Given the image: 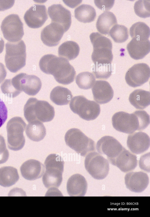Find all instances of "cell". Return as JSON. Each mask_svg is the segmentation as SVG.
I'll return each instance as SVG.
<instances>
[{"mask_svg": "<svg viewBox=\"0 0 150 217\" xmlns=\"http://www.w3.org/2000/svg\"><path fill=\"white\" fill-rule=\"evenodd\" d=\"M41 70L45 73L53 75L58 83L68 85L74 80L76 73L67 59L52 54L42 56L39 62Z\"/></svg>", "mask_w": 150, "mask_h": 217, "instance_id": "1", "label": "cell"}, {"mask_svg": "<svg viewBox=\"0 0 150 217\" xmlns=\"http://www.w3.org/2000/svg\"><path fill=\"white\" fill-rule=\"evenodd\" d=\"M112 123L117 130L132 134L136 130L142 131L150 124V116L144 110L136 111L129 114L124 111L115 113L112 118Z\"/></svg>", "mask_w": 150, "mask_h": 217, "instance_id": "2", "label": "cell"}, {"mask_svg": "<svg viewBox=\"0 0 150 217\" xmlns=\"http://www.w3.org/2000/svg\"><path fill=\"white\" fill-rule=\"evenodd\" d=\"M24 117L29 123L38 120L42 122H50L55 115L54 107L48 102L31 97L24 107Z\"/></svg>", "mask_w": 150, "mask_h": 217, "instance_id": "3", "label": "cell"}, {"mask_svg": "<svg viewBox=\"0 0 150 217\" xmlns=\"http://www.w3.org/2000/svg\"><path fill=\"white\" fill-rule=\"evenodd\" d=\"M46 170L43 175L42 182L47 188H58L62 180L64 162L62 158L55 154H51L44 162Z\"/></svg>", "mask_w": 150, "mask_h": 217, "instance_id": "4", "label": "cell"}, {"mask_svg": "<svg viewBox=\"0 0 150 217\" xmlns=\"http://www.w3.org/2000/svg\"><path fill=\"white\" fill-rule=\"evenodd\" d=\"M26 50L25 45L22 40L6 43L5 61L7 68L10 72L16 73L25 66Z\"/></svg>", "mask_w": 150, "mask_h": 217, "instance_id": "5", "label": "cell"}, {"mask_svg": "<svg viewBox=\"0 0 150 217\" xmlns=\"http://www.w3.org/2000/svg\"><path fill=\"white\" fill-rule=\"evenodd\" d=\"M64 139L66 144L81 156L85 157L95 151V143L78 129L72 128L66 132Z\"/></svg>", "mask_w": 150, "mask_h": 217, "instance_id": "6", "label": "cell"}, {"mask_svg": "<svg viewBox=\"0 0 150 217\" xmlns=\"http://www.w3.org/2000/svg\"><path fill=\"white\" fill-rule=\"evenodd\" d=\"M26 123L19 117H15L9 120L6 125L8 148L17 151L24 147L25 139L23 135Z\"/></svg>", "mask_w": 150, "mask_h": 217, "instance_id": "7", "label": "cell"}, {"mask_svg": "<svg viewBox=\"0 0 150 217\" xmlns=\"http://www.w3.org/2000/svg\"><path fill=\"white\" fill-rule=\"evenodd\" d=\"M69 106L74 113L87 121L96 119L100 111L99 104L95 101L88 100L82 95L74 97L70 103Z\"/></svg>", "mask_w": 150, "mask_h": 217, "instance_id": "8", "label": "cell"}, {"mask_svg": "<svg viewBox=\"0 0 150 217\" xmlns=\"http://www.w3.org/2000/svg\"><path fill=\"white\" fill-rule=\"evenodd\" d=\"M84 164L86 170L96 179H104L108 174L110 169L108 161L95 151L86 155Z\"/></svg>", "mask_w": 150, "mask_h": 217, "instance_id": "9", "label": "cell"}, {"mask_svg": "<svg viewBox=\"0 0 150 217\" xmlns=\"http://www.w3.org/2000/svg\"><path fill=\"white\" fill-rule=\"evenodd\" d=\"M13 86L19 94L23 91L30 96L36 95L42 87L40 79L34 75H28L24 73L18 74L11 79Z\"/></svg>", "mask_w": 150, "mask_h": 217, "instance_id": "10", "label": "cell"}, {"mask_svg": "<svg viewBox=\"0 0 150 217\" xmlns=\"http://www.w3.org/2000/svg\"><path fill=\"white\" fill-rule=\"evenodd\" d=\"M1 27L4 37L10 42L19 41L24 34L23 24L17 14L6 16L2 21Z\"/></svg>", "mask_w": 150, "mask_h": 217, "instance_id": "11", "label": "cell"}, {"mask_svg": "<svg viewBox=\"0 0 150 217\" xmlns=\"http://www.w3.org/2000/svg\"><path fill=\"white\" fill-rule=\"evenodd\" d=\"M150 77V68L144 63L135 64L129 68L125 75V80L129 86L136 87L147 82Z\"/></svg>", "mask_w": 150, "mask_h": 217, "instance_id": "12", "label": "cell"}, {"mask_svg": "<svg viewBox=\"0 0 150 217\" xmlns=\"http://www.w3.org/2000/svg\"><path fill=\"white\" fill-rule=\"evenodd\" d=\"M124 147L114 137L105 136L98 140L96 149L99 153L106 156L108 161L116 157Z\"/></svg>", "mask_w": 150, "mask_h": 217, "instance_id": "13", "label": "cell"}, {"mask_svg": "<svg viewBox=\"0 0 150 217\" xmlns=\"http://www.w3.org/2000/svg\"><path fill=\"white\" fill-rule=\"evenodd\" d=\"M24 18L28 26L30 28H37L41 27L48 18L45 6L33 5L26 11Z\"/></svg>", "mask_w": 150, "mask_h": 217, "instance_id": "14", "label": "cell"}, {"mask_svg": "<svg viewBox=\"0 0 150 217\" xmlns=\"http://www.w3.org/2000/svg\"><path fill=\"white\" fill-rule=\"evenodd\" d=\"M125 180L127 188L130 191L136 193L143 192L149 183L148 175L142 171L127 173L125 177Z\"/></svg>", "mask_w": 150, "mask_h": 217, "instance_id": "15", "label": "cell"}, {"mask_svg": "<svg viewBox=\"0 0 150 217\" xmlns=\"http://www.w3.org/2000/svg\"><path fill=\"white\" fill-rule=\"evenodd\" d=\"M127 146L133 153L137 154H142L147 151L150 145V139L146 133L139 131L128 135Z\"/></svg>", "mask_w": 150, "mask_h": 217, "instance_id": "16", "label": "cell"}, {"mask_svg": "<svg viewBox=\"0 0 150 217\" xmlns=\"http://www.w3.org/2000/svg\"><path fill=\"white\" fill-rule=\"evenodd\" d=\"M48 13L52 22L62 25L64 32L69 28L71 24V15L70 11L61 4H54L49 6Z\"/></svg>", "mask_w": 150, "mask_h": 217, "instance_id": "17", "label": "cell"}, {"mask_svg": "<svg viewBox=\"0 0 150 217\" xmlns=\"http://www.w3.org/2000/svg\"><path fill=\"white\" fill-rule=\"evenodd\" d=\"M65 32L61 25L52 22L42 30L41 39L45 45L53 46L58 44Z\"/></svg>", "mask_w": 150, "mask_h": 217, "instance_id": "18", "label": "cell"}, {"mask_svg": "<svg viewBox=\"0 0 150 217\" xmlns=\"http://www.w3.org/2000/svg\"><path fill=\"white\" fill-rule=\"evenodd\" d=\"M108 161L125 173L134 170L137 165V156L124 147L116 157Z\"/></svg>", "mask_w": 150, "mask_h": 217, "instance_id": "19", "label": "cell"}, {"mask_svg": "<svg viewBox=\"0 0 150 217\" xmlns=\"http://www.w3.org/2000/svg\"><path fill=\"white\" fill-rule=\"evenodd\" d=\"M92 88L94 100L100 104L107 103L112 98L114 91L108 82L102 80H97Z\"/></svg>", "mask_w": 150, "mask_h": 217, "instance_id": "20", "label": "cell"}, {"mask_svg": "<svg viewBox=\"0 0 150 217\" xmlns=\"http://www.w3.org/2000/svg\"><path fill=\"white\" fill-rule=\"evenodd\" d=\"M20 170L24 178L29 180H34L40 178L43 175L45 166L39 161L31 159L22 164Z\"/></svg>", "mask_w": 150, "mask_h": 217, "instance_id": "21", "label": "cell"}, {"mask_svg": "<svg viewBox=\"0 0 150 217\" xmlns=\"http://www.w3.org/2000/svg\"><path fill=\"white\" fill-rule=\"evenodd\" d=\"M127 49L131 58L137 60L143 58L150 51L148 39H132L127 44Z\"/></svg>", "mask_w": 150, "mask_h": 217, "instance_id": "22", "label": "cell"}, {"mask_svg": "<svg viewBox=\"0 0 150 217\" xmlns=\"http://www.w3.org/2000/svg\"><path fill=\"white\" fill-rule=\"evenodd\" d=\"M67 187L70 196H84L87 191V183L83 176L80 174H75L69 179Z\"/></svg>", "mask_w": 150, "mask_h": 217, "instance_id": "23", "label": "cell"}, {"mask_svg": "<svg viewBox=\"0 0 150 217\" xmlns=\"http://www.w3.org/2000/svg\"><path fill=\"white\" fill-rule=\"evenodd\" d=\"M117 23L115 15L112 12L106 11L98 17L96 23L98 31L104 35H109L111 29Z\"/></svg>", "mask_w": 150, "mask_h": 217, "instance_id": "24", "label": "cell"}, {"mask_svg": "<svg viewBox=\"0 0 150 217\" xmlns=\"http://www.w3.org/2000/svg\"><path fill=\"white\" fill-rule=\"evenodd\" d=\"M129 99L136 108L144 109L150 104V92L142 89H136L130 94Z\"/></svg>", "mask_w": 150, "mask_h": 217, "instance_id": "25", "label": "cell"}, {"mask_svg": "<svg viewBox=\"0 0 150 217\" xmlns=\"http://www.w3.org/2000/svg\"><path fill=\"white\" fill-rule=\"evenodd\" d=\"M72 97L71 92L69 89L59 86L53 88L50 96L52 101L56 105L60 106L68 104Z\"/></svg>", "mask_w": 150, "mask_h": 217, "instance_id": "26", "label": "cell"}, {"mask_svg": "<svg viewBox=\"0 0 150 217\" xmlns=\"http://www.w3.org/2000/svg\"><path fill=\"white\" fill-rule=\"evenodd\" d=\"M25 133L30 140L39 142L43 140L46 135V129L41 121L36 120L29 123L27 125Z\"/></svg>", "mask_w": 150, "mask_h": 217, "instance_id": "27", "label": "cell"}, {"mask_svg": "<svg viewBox=\"0 0 150 217\" xmlns=\"http://www.w3.org/2000/svg\"><path fill=\"white\" fill-rule=\"evenodd\" d=\"M19 176L16 169L11 166L0 168V185L5 187L15 184L18 180Z\"/></svg>", "mask_w": 150, "mask_h": 217, "instance_id": "28", "label": "cell"}, {"mask_svg": "<svg viewBox=\"0 0 150 217\" xmlns=\"http://www.w3.org/2000/svg\"><path fill=\"white\" fill-rule=\"evenodd\" d=\"M80 48L76 42L71 41L65 42L61 44L58 50L59 57L69 60H72L79 55Z\"/></svg>", "mask_w": 150, "mask_h": 217, "instance_id": "29", "label": "cell"}, {"mask_svg": "<svg viewBox=\"0 0 150 217\" xmlns=\"http://www.w3.org/2000/svg\"><path fill=\"white\" fill-rule=\"evenodd\" d=\"M75 17L79 21L83 23L93 21L96 16L95 8L92 6L83 4L76 8L74 11Z\"/></svg>", "mask_w": 150, "mask_h": 217, "instance_id": "30", "label": "cell"}, {"mask_svg": "<svg viewBox=\"0 0 150 217\" xmlns=\"http://www.w3.org/2000/svg\"><path fill=\"white\" fill-rule=\"evenodd\" d=\"M112 50L107 48L93 49L91 58L95 65L111 64L113 58Z\"/></svg>", "mask_w": 150, "mask_h": 217, "instance_id": "31", "label": "cell"}, {"mask_svg": "<svg viewBox=\"0 0 150 217\" xmlns=\"http://www.w3.org/2000/svg\"><path fill=\"white\" fill-rule=\"evenodd\" d=\"M129 33L133 39H148L150 36V29L145 23L139 22L132 25L130 28Z\"/></svg>", "mask_w": 150, "mask_h": 217, "instance_id": "32", "label": "cell"}, {"mask_svg": "<svg viewBox=\"0 0 150 217\" xmlns=\"http://www.w3.org/2000/svg\"><path fill=\"white\" fill-rule=\"evenodd\" d=\"M109 34L115 42L118 43L125 42L129 37L127 28L121 25H114L110 30Z\"/></svg>", "mask_w": 150, "mask_h": 217, "instance_id": "33", "label": "cell"}, {"mask_svg": "<svg viewBox=\"0 0 150 217\" xmlns=\"http://www.w3.org/2000/svg\"><path fill=\"white\" fill-rule=\"evenodd\" d=\"M96 81L94 75L88 72H84L79 74L76 78V82L79 87L83 89L91 88Z\"/></svg>", "mask_w": 150, "mask_h": 217, "instance_id": "34", "label": "cell"}, {"mask_svg": "<svg viewBox=\"0 0 150 217\" xmlns=\"http://www.w3.org/2000/svg\"><path fill=\"white\" fill-rule=\"evenodd\" d=\"M90 38L93 49L101 48L112 49V44L110 40L98 32L91 33Z\"/></svg>", "mask_w": 150, "mask_h": 217, "instance_id": "35", "label": "cell"}, {"mask_svg": "<svg viewBox=\"0 0 150 217\" xmlns=\"http://www.w3.org/2000/svg\"><path fill=\"white\" fill-rule=\"evenodd\" d=\"M112 71L111 64L95 65L93 68V73L97 79H107L111 75Z\"/></svg>", "mask_w": 150, "mask_h": 217, "instance_id": "36", "label": "cell"}, {"mask_svg": "<svg viewBox=\"0 0 150 217\" xmlns=\"http://www.w3.org/2000/svg\"><path fill=\"white\" fill-rule=\"evenodd\" d=\"M150 0H138L135 2L134 6V9L136 14L143 18L150 16Z\"/></svg>", "mask_w": 150, "mask_h": 217, "instance_id": "37", "label": "cell"}, {"mask_svg": "<svg viewBox=\"0 0 150 217\" xmlns=\"http://www.w3.org/2000/svg\"><path fill=\"white\" fill-rule=\"evenodd\" d=\"M9 156L8 151L6 148L5 140L0 135V164L5 163Z\"/></svg>", "mask_w": 150, "mask_h": 217, "instance_id": "38", "label": "cell"}, {"mask_svg": "<svg viewBox=\"0 0 150 217\" xmlns=\"http://www.w3.org/2000/svg\"><path fill=\"white\" fill-rule=\"evenodd\" d=\"M94 2L95 5L98 8L106 11L110 10L113 7L115 1L114 0H94Z\"/></svg>", "mask_w": 150, "mask_h": 217, "instance_id": "39", "label": "cell"}, {"mask_svg": "<svg viewBox=\"0 0 150 217\" xmlns=\"http://www.w3.org/2000/svg\"><path fill=\"white\" fill-rule=\"evenodd\" d=\"M139 166L141 169L150 172V153L141 156L139 160Z\"/></svg>", "mask_w": 150, "mask_h": 217, "instance_id": "40", "label": "cell"}, {"mask_svg": "<svg viewBox=\"0 0 150 217\" xmlns=\"http://www.w3.org/2000/svg\"><path fill=\"white\" fill-rule=\"evenodd\" d=\"M8 116V110L4 101L0 98V128L6 121Z\"/></svg>", "mask_w": 150, "mask_h": 217, "instance_id": "41", "label": "cell"}, {"mask_svg": "<svg viewBox=\"0 0 150 217\" xmlns=\"http://www.w3.org/2000/svg\"><path fill=\"white\" fill-rule=\"evenodd\" d=\"M14 2L13 0H0V11L11 8L14 5Z\"/></svg>", "mask_w": 150, "mask_h": 217, "instance_id": "42", "label": "cell"}, {"mask_svg": "<svg viewBox=\"0 0 150 217\" xmlns=\"http://www.w3.org/2000/svg\"><path fill=\"white\" fill-rule=\"evenodd\" d=\"M7 72L4 65L0 62V84L4 80Z\"/></svg>", "mask_w": 150, "mask_h": 217, "instance_id": "43", "label": "cell"}, {"mask_svg": "<svg viewBox=\"0 0 150 217\" xmlns=\"http://www.w3.org/2000/svg\"><path fill=\"white\" fill-rule=\"evenodd\" d=\"M4 46V41L1 37L0 36V54L3 51Z\"/></svg>", "mask_w": 150, "mask_h": 217, "instance_id": "44", "label": "cell"}]
</instances>
